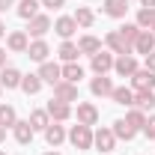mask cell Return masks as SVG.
Returning <instances> with one entry per match:
<instances>
[{
    "instance_id": "6da1fadb",
    "label": "cell",
    "mask_w": 155,
    "mask_h": 155,
    "mask_svg": "<svg viewBox=\"0 0 155 155\" xmlns=\"http://www.w3.org/2000/svg\"><path fill=\"white\" fill-rule=\"evenodd\" d=\"M69 140L75 143V149H90V146H93V131H90V125L78 122L75 128L69 131Z\"/></svg>"
},
{
    "instance_id": "7a4b0ae2",
    "label": "cell",
    "mask_w": 155,
    "mask_h": 155,
    "mask_svg": "<svg viewBox=\"0 0 155 155\" xmlns=\"http://www.w3.org/2000/svg\"><path fill=\"white\" fill-rule=\"evenodd\" d=\"M104 42H107V48H110L114 54H131V42H128V39L122 36L119 30H110Z\"/></svg>"
},
{
    "instance_id": "3957f363",
    "label": "cell",
    "mask_w": 155,
    "mask_h": 155,
    "mask_svg": "<svg viewBox=\"0 0 155 155\" xmlns=\"http://www.w3.org/2000/svg\"><path fill=\"white\" fill-rule=\"evenodd\" d=\"M54 98H60V101H75L78 98V84H69V81H60V84H54Z\"/></svg>"
},
{
    "instance_id": "277c9868",
    "label": "cell",
    "mask_w": 155,
    "mask_h": 155,
    "mask_svg": "<svg viewBox=\"0 0 155 155\" xmlns=\"http://www.w3.org/2000/svg\"><path fill=\"white\" fill-rule=\"evenodd\" d=\"M114 69H116L122 78H131V75L137 72V60L131 57V54H119V60H114Z\"/></svg>"
},
{
    "instance_id": "5b68a950",
    "label": "cell",
    "mask_w": 155,
    "mask_h": 155,
    "mask_svg": "<svg viewBox=\"0 0 155 155\" xmlns=\"http://www.w3.org/2000/svg\"><path fill=\"white\" fill-rule=\"evenodd\" d=\"M93 143H96L101 152H110V149H114V143H116V134L110 131V128H98L96 134H93Z\"/></svg>"
},
{
    "instance_id": "8992f818",
    "label": "cell",
    "mask_w": 155,
    "mask_h": 155,
    "mask_svg": "<svg viewBox=\"0 0 155 155\" xmlns=\"http://www.w3.org/2000/svg\"><path fill=\"white\" fill-rule=\"evenodd\" d=\"M131 81H134L137 90H155V72H149V69H137Z\"/></svg>"
},
{
    "instance_id": "52a82bcc",
    "label": "cell",
    "mask_w": 155,
    "mask_h": 155,
    "mask_svg": "<svg viewBox=\"0 0 155 155\" xmlns=\"http://www.w3.org/2000/svg\"><path fill=\"white\" fill-rule=\"evenodd\" d=\"M152 48H155V36L149 33V30H140V36L134 39V51L146 57V54H152Z\"/></svg>"
},
{
    "instance_id": "ba28073f",
    "label": "cell",
    "mask_w": 155,
    "mask_h": 155,
    "mask_svg": "<svg viewBox=\"0 0 155 155\" xmlns=\"http://www.w3.org/2000/svg\"><path fill=\"white\" fill-rule=\"evenodd\" d=\"M39 78H42V81H48V84H60V81H63V69H60L57 63H42Z\"/></svg>"
},
{
    "instance_id": "9c48e42d",
    "label": "cell",
    "mask_w": 155,
    "mask_h": 155,
    "mask_svg": "<svg viewBox=\"0 0 155 155\" xmlns=\"http://www.w3.org/2000/svg\"><path fill=\"white\" fill-rule=\"evenodd\" d=\"M69 114H72V107H69L66 101H60V98H51V101H48V116H54L57 122L69 119Z\"/></svg>"
},
{
    "instance_id": "30bf717a",
    "label": "cell",
    "mask_w": 155,
    "mask_h": 155,
    "mask_svg": "<svg viewBox=\"0 0 155 155\" xmlns=\"http://www.w3.org/2000/svg\"><path fill=\"white\" fill-rule=\"evenodd\" d=\"M131 107H137V110H152V107H155L152 90H137V93H134V104H131Z\"/></svg>"
},
{
    "instance_id": "8fae6325",
    "label": "cell",
    "mask_w": 155,
    "mask_h": 155,
    "mask_svg": "<svg viewBox=\"0 0 155 155\" xmlns=\"http://www.w3.org/2000/svg\"><path fill=\"white\" fill-rule=\"evenodd\" d=\"M78 122H84V125H96V122H98L96 104H78Z\"/></svg>"
},
{
    "instance_id": "7c38bea8",
    "label": "cell",
    "mask_w": 155,
    "mask_h": 155,
    "mask_svg": "<svg viewBox=\"0 0 155 155\" xmlns=\"http://www.w3.org/2000/svg\"><path fill=\"white\" fill-rule=\"evenodd\" d=\"M48 30H51V18H45V15H36V18H30V36L42 39Z\"/></svg>"
},
{
    "instance_id": "4fadbf2b",
    "label": "cell",
    "mask_w": 155,
    "mask_h": 155,
    "mask_svg": "<svg viewBox=\"0 0 155 155\" xmlns=\"http://www.w3.org/2000/svg\"><path fill=\"white\" fill-rule=\"evenodd\" d=\"M48 54H51V51H48V45H45L42 39H36V42L27 48V57L36 60V63H45V57H48Z\"/></svg>"
},
{
    "instance_id": "5bb4252c",
    "label": "cell",
    "mask_w": 155,
    "mask_h": 155,
    "mask_svg": "<svg viewBox=\"0 0 155 155\" xmlns=\"http://www.w3.org/2000/svg\"><path fill=\"white\" fill-rule=\"evenodd\" d=\"M93 69H96L98 75H104L107 69H114V57H110V54H104V51L93 54Z\"/></svg>"
},
{
    "instance_id": "9a60e30c",
    "label": "cell",
    "mask_w": 155,
    "mask_h": 155,
    "mask_svg": "<svg viewBox=\"0 0 155 155\" xmlns=\"http://www.w3.org/2000/svg\"><path fill=\"white\" fill-rule=\"evenodd\" d=\"M96 96H110L114 93V84H110V78H104V75H98V78H93V87H90Z\"/></svg>"
},
{
    "instance_id": "2e32d148",
    "label": "cell",
    "mask_w": 155,
    "mask_h": 155,
    "mask_svg": "<svg viewBox=\"0 0 155 155\" xmlns=\"http://www.w3.org/2000/svg\"><path fill=\"white\" fill-rule=\"evenodd\" d=\"M0 87H6V90L21 87V72H18V69H3V75H0Z\"/></svg>"
},
{
    "instance_id": "e0dca14e",
    "label": "cell",
    "mask_w": 155,
    "mask_h": 155,
    "mask_svg": "<svg viewBox=\"0 0 155 155\" xmlns=\"http://www.w3.org/2000/svg\"><path fill=\"white\" fill-rule=\"evenodd\" d=\"M45 140H48L51 146H60V143L66 140V131H63V125H54V122H51V125L45 128Z\"/></svg>"
},
{
    "instance_id": "ac0fdd59",
    "label": "cell",
    "mask_w": 155,
    "mask_h": 155,
    "mask_svg": "<svg viewBox=\"0 0 155 155\" xmlns=\"http://www.w3.org/2000/svg\"><path fill=\"white\" fill-rule=\"evenodd\" d=\"M78 51H81V54H98V51H101V42H98L96 36H84L78 42Z\"/></svg>"
},
{
    "instance_id": "d6986e66",
    "label": "cell",
    "mask_w": 155,
    "mask_h": 155,
    "mask_svg": "<svg viewBox=\"0 0 155 155\" xmlns=\"http://www.w3.org/2000/svg\"><path fill=\"white\" fill-rule=\"evenodd\" d=\"M21 90H24L27 96H36L39 90H42V78H39V75H27V78H21Z\"/></svg>"
},
{
    "instance_id": "ffe728a7",
    "label": "cell",
    "mask_w": 155,
    "mask_h": 155,
    "mask_svg": "<svg viewBox=\"0 0 155 155\" xmlns=\"http://www.w3.org/2000/svg\"><path fill=\"white\" fill-rule=\"evenodd\" d=\"M110 96H114L116 104H125V107H131V104H134V93H131V90H125V87H114V93H110Z\"/></svg>"
},
{
    "instance_id": "44dd1931",
    "label": "cell",
    "mask_w": 155,
    "mask_h": 155,
    "mask_svg": "<svg viewBox=\"0 0 155 155\" xmlns=\"http://www.w3.org/2000/svg\"><path fill=\"white\" fill-rule=\"evenodd\" d=\"M12 128H15V140L18 143H30L33 140V125L30 122H15Z\"/></svg>"
},
{
    "instance_id": "7402d4cb",
    "label": "cell",
    "mask_w": 155,
    "mask_h": 155,
    "mask_svg": "<svg viewBox=\"0 0 155 155\" xmlns=\"http://www.w3.org/2000/svg\"><path fill=\"white\" fill-rule=\"evenodd\" d=\"M152 21H155V6H143V9L137 12V27H140V30H143V27L152 30Z\"/></svg>"
},
{
    "instance_id": "603a6c76",
    "label": "cell",
    "mask_w": 155,
    "mask_h": 155,
    "mask_svg": "<svg viewBox=\"0 0 155 155\" xmlns=\"http://www.w3.org/2000/svg\"><path fill=\"white\" fill-rule=\"evenodd\" d=\"M54 30H57L63 39H69V36H72V33L78 30V24H75V18H60L57 24H54Z\"/></svg>"
},
{
    "instance_id": "cb8c5ba5",
    "label": "cell",
    "mask_w": 155,
    "mask_h": 155,
    "mask_svg": "<svg viewBox=\"0 0 155 155\" xmlns=\"http://www.w3.org/2000/svg\"><path fill=\"white\" fill-rule=\"evenodd\" d=\"M125 9H128V6H125V0H107V3H104V12H107L110 18H122V15H125Z\"/></svg>"
},
{
    "instance_id": "d4e9b609",
    "label": "cell",
    "mask_w": 155,
    "mask_h": 155,
    "mask_svg": "<svg viewBox=\"0 0 155 155\" xmlns=\"http://www.w3.org/2000/svg\"><path fill=\"white\" fill-rule=\"evenodd\" d=\"M84 78V69L78 66V63H69L66 69H63V81H69V84H78Z\"/></svg>"
},
{
    "instance_id": "484cf974",
    "label": "cell",
    "mask_w": 155,
    "mask_h": 155,
    "mask_svg": "<svg viewBox=\"0 0 155 155\" xmlns=\"http://www.w3.org/2000/svg\"><path fill=\"white\" fill-rule=\"evenodd\" d=\"M36 12H39L36 0H21V3H18V15H21V18H36Z\"/></svg>"
},
{
    "instance_id": "4316f807",
    "label": "cell",
    "mask_w": 155,
    "mask_h": 155,
    "mask_svg": "<svg viewBox=\"0 0 155 155\" xmlns=\"http://www.w3.org/2000/svg\"><path fill=\"white\" fill-rule=\"evenodd\" d=\"M114 134L119 137V140H131V137H134L137 131L131 128V125H128V122H125V119H119V122L114 125Z\"/></svg>"
},
{
    "instance_id": "83f0119b",
    "label": "cell",
    "mask_w": 155,
    "mask_h": 155,
    "mask_svg": "<svg viewBox=\"0 0 155 155\" xmlns=\"http://www.w3.org/2000/svg\"><path fill=\"white\" fill-rule=\"evenodd\" d=\"M78 54H81V51H78V45H72V42H63V45H60V57L66 60V63H75Z\"/></svg>"
},
{
    "instance_id": "f1b7e54d",
    "label": "cell",
    "mask_w": 155,
    "mask_h": 155,
    "mask_svg": "<svg viewBox=\"0 0 155 155\" xmlns=\"http://www.w3.org/2000/svg\"><path fill=\"white\" fill-rule=\"evenodd\" d=\"M9 48H12V51H27V48H30L27 33H12V36H9Z\"/></svg>"
},
{
    "instance_id": "f546056e",
    "label": "cell",
    "mask_w": 155,
    "mask_h": 155,
    "mask_svg": "<svg viewBox=\"0 0 155 155\" xmlns=\"http://www.w3.org/2000/svg\"><path fill=\"white\" fill-rule=\"evenodd\" d=\"M125 122H128V125H131V128H134V131H140V128H143V125H146V116H143V110H131V114L125 116Z\"/></svg>"
},
{
    "instance_id": "4dcf8cb0",
    "label": "cell",
    "mask_w": 155,
    "mask_h": 155,
    "mask_svg": "<svg viewBox=\"0 0 155 155\" xmlns=\"http://www.w3.org/2000/svg\"><path fill=\"white\" fill-rule=\"evenodd\" d=\"M18 119H15V107H9V104H0V125L6 128V125H15Z\"/></svg>"
},
{
    "instance_id": "1f68e13d",
    "label": "cell",
    "mask_w": 155,
    "mask_h": 155,
    "mask_svg": "<svg viewBox=\"0 0 155 155\" xmlns=\"http://www.w3.org/2000/svg\"><path fill=\"white\" fill-rule=\"evenodd\" d=\"M75 24H81V27H90V24H93V12H90L87 6H78V12H75Z\"/></svg>"
},
{
    "instance_id": "d6a6232c",
    "label": "cell",
    "mask_w": 155,
    "mask_h": 155,
    "mask_svg": "<svg viewBox=\"0 0 155 155\" xmlns=\"http://www.w3.org/2000/svg\"><path fill=\"white\" fill-rule=\"evenodd\" d=\"M30 125H33V131L36 128H48L51 122H48V110H36V114L30 116Z\"/></svg>"
},
{
    "instance_id": "836d02e7",
    "label": "cell",
    "mask_w": 155,
    "mask_h": 155,
    "mask_svg": "<svg viewBox=\"0 0 155 155\" xmlns=\"http://www.w3.org/2000/svg\"><path fill=\"white\" fill-rule=\"evenodd\" d=\"M119 33L128 39V42H131V48H134V39L140 36V27H137V24H125V27H119Z\"/></svg>"
},
{
    "instance_id": "e575fe53",
    "label": "cell",
    "mask_w": 155,
    "mask_h": 155,
    "mask_svg": "<svg viewBox=\"0 0 155 155\" xmlns=\"http://www.w3.org/2000/svg\"><path fill=\"white\" fill-rule=\"evenodd\" d=\"M143 131H146L149 137H155V116H149V119H146V125H143Z\"/></svg>"
},
{
    "instance_id": "d590c367",
    "label": "cell",
    "mask_w": 155,
    "mask_h": 155,
    "mask_svg": "<svg viewBox=\"0 0 155 155\" xmlns=\"http://www.w3.org/2000/svg\"><path fill=\"white\" fill-rule=\"evenodd\" d=\"M42 6H48V9H60L63 0H42Z\"/></svg>"
},
{
    "instance_id": "8d00e7d4",
    "label": "cell",
    "mask_w": 155,
    "mask_h": 155,
    "mask_svg": "<svg viewBox=\"0 0 155 155\" xmlns=\"http://www.w3.org/2000/svg\"><path fill=\"white\" fill-rule=\"evenodd\" d=\"M146 69L155 72V54H146Z\"/></svg>"
},
{
    "instance_id": "74e56055",
    "label": "cell",
    "mask_w": 155,
    "mask_h": 155,
    "mask_svg": "<svg viewBox=\"0 0 155 155\" xmlns=\"http://www.w3.org/2000/svg\"><path fill=\"white\" fill-rule=\"evenodd\" d=\"M9 6H12V0H0V12H6Z\"/></svg>"
},
{
    "instance_id": "f35d334b",
    "label": "cell",
    "mask_w": 155,
    "mask_h": 155,
    "mask_svg": "<svg viewBox=\"0 0 155 155\" xmlns=\"http://www.w3.org/2000/svg\"><path fill=\"white\" fill-rule=\"evenodd\" d=\"M3 66H6V51L0 48V69H3Z\"/></svg>"
},
{
    "instance_id": "ab89813d",
    "label": "cell",
    "mask_w": 155,
    "mask_h": 155,
    "mask_svg": "<svg viewBox=\"0 0 155 155\" xmlns=\"http://www.w3.org/2000/svg\"><path fill=\"white\" fill-rule=\"evenodd\" d=\"M3 137H6V128H3V125H0V143H3Z\"/></svg>"
},
{
    "instance_id": "60d3db41",
    "label": "cell",
    "mask_w": 155,
    "mask_h": 155,
    "mask_svg": "<svg viewBox=\"0 0 155 155\" xmlns=\"http://www.w3.org/2000/svg\"><path fill=\"white\" fill-rule=\"evenodd\" d=\"M3 33H6V24H3V21H0V36H3Z\"/></svg>"
},
{
    "instance_id": "b9f144b4",
    "label": "cell",
    "mask_w": 155,
    "mask_h": 155,
    "mask_svg": "<svg viewBox=\"0 0 155 155\" xmlns=\"http://www.w3.org/2000/svg\"><path fill=\"white\" fill-rule=\"evenodd\" d=\"M143 6H155V0H143Z\"/></svg>"
},
{
    "instance_id": "7bdbcfd3",
    "label": "cell",
    "mask_w": 155,
    "mask_h": 155,
    "mask_svg": "<svg viewBox=\"0 0 155 155\" xmlns=\"http://www.w3.org/2000/svg\"><path fill=\"white\" fill-rule=\"evenodd\" d=\"M45 155H57V152H45Z\"/></svg>"
},
{
    "instance_id": "ee69618b",
    "label": "cell",
    "mask_w": 155,
    "mask_h": 155,
    "mask_svg": "<svg viewBox=\"0 0 155 155\" xmlns=\"http://www.w3.org/2000/svg\"><path fill=\"white\" fill-rule=\"evenodd\" d=\"M152 30H155V21H152Z\"/></svg>"
},
{
    "instance_id": "f6af8a7d",
    "label": "cell",
    "mask_w": 155,
    "mask_h": 155,
    "mask_svg": "<svg viewBox=\"0 0 155 155\" xmlns=\"http://www.w3.org/2000/svg\"><path fill=\"white\" fill-rule=\"evenodd\" d=\"M0 155H6V152H0Z\"/></svg>"
},
{
    "instance_id": "bcb514c9",
    "label": "cell",
    "mask_w": 155,
    "mask_h": 155,
    "mask_svg": "<svg viewBox=\"0 0 155 155\" xmlns=\"http://www.w3.org/2000/svg\"><path fill=\"white\" fill-rule=\"evenodd\" d=\"M125 3H128V0H125Z\"/></svg>"
},
{
    "instance_id": "7dc6e473",
    "label": "cell",
    "mask_w": 155,
    "mask_h": 155,
    "mask_svg": "<svg viewBox=\"0 0 155 155\" xmlns=\"http://www.w3.org/2000/svg\"><path fill=\"white\" fill-rule=\"evenodd\" d=\"M0 90H3V87H0Z\"/></svg>"
}]
</instances>
